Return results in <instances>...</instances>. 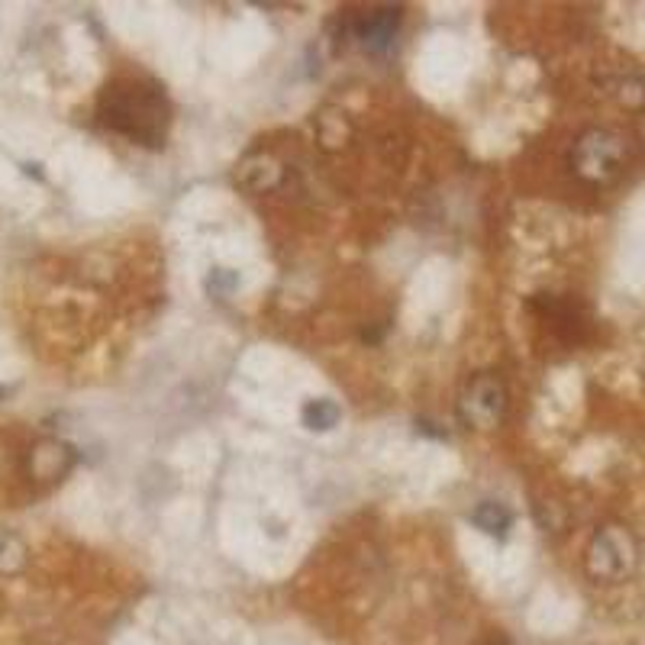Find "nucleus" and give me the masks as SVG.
<instances>
[{
    "instance_id": "f257e3e1",
    "label": "nucleus",
    "mask_w": 645,
    "mask_h": 645,
    "mask_svg": "<svg viewBox=\"0 0 645 645\" xmlns=\"http://www.w3.org/2000/svg\"><path fill=\"white\" fill-rule=\"evenodd\" d=\"M100 120L142 146H162L171 123V107L159 84L123 81L100 97Z\"/></svg>"
},
{
    "instance_id": "f03ea898",
    "label": "nucleus",
    "mask_w": 645,
    "mask_h": 645,
    "mask_svg": "<svg viewBox=\"0 0 645 645\" xmlns=\"http://www.w3.org/2000/svg\"><path fill=\"white\" fill-rule=\"evenodd\" d=\"M507 410V387L497 375H478L458 400V417L475 429H494Z\"/></svg>"
},
{
    "instance_id": "7ed1b4c3",
    "label": "nucleus",
    "mask_w": 645,
    "mask_h": 645,
    "mask_svg": "<svg viewBox=\"0 0 645 645\" xmlns=\"http://www.w3.org/2000/svg\"><path fill=\"white\" fill-rule=\"evenodd\" d=\"M623 162V146L620 139L604 133V129H591L575 142L571 152V165L584 181H607L616 175V168Z\"/></svg>"
},
{
    "instance_id": "20e7f679",
    "label": "nucleus",
    "mask_w": 645,
    "mask_h": 645,
    "mask_svg": "<svg viewBox=\"0 0 645 645\" xmlns=\"http://www.w3.org/2000/svg\"><path fill=\"white\" fill-rule=\"evenodd\" d=\"M633 568V546L620 529H600L587 552V571L597 581H620Z\"/></svg>"
},
{
    "instance_id": "39448f33",
    "label": "nucleus",
    "mask_w": 645,
    "mask_h": 645,
    "mask_svg": "<svg viewBox=\"0 0 645 645\" xmlns=\"http://www.w3.org/2000/svg\"><path fill=\"white\" fill-rule=\"evenodd\" d=\"M71 465H75V449L62 439H42L30 449V455H26V471H30V478L39 484L62 481L71 471Z\"/></svg>"
},
{
    "instance_id": "423d86ee",
    "label": "nucleus",
    "mask_w": 645,
    "mask_h": 645,
    "mask_svg": "<svg viewBox=\"0 0 645 645\" xmlns=\"http://www.w3.org/2000/svg\"><path fill=\"white\" fill-rule=\"evenodd\" d=\"M236 184L249 194H265L275 191L281 184V165L271 159L268 152H252L239 162L236 168Z\"/></svg>"
},
{
    "instance_id": "0eeeda50",
    "label": "nucleus",
    "mask_w": 645,
    "mask_h": 645,
    "mask_svg": "<svg viewBox=\"0 0 645 645\" xmlns=\"http://www.w3.org/2000/svg\"><path fill=\"white\" fill-rule=\"evenodd\" d=\"M397 23H400V10H391V7H387V10L368 13L365 20H358L355 33H358V39H362L368 49L384 52L387 46H391L394 33H397Z\"/></svg>"
},
{
    "instance_id": "6e6552de",
    "label": "nucleus",
    "mask_w": 645,
    "mask_h": 645,
    "mask_svg": "<svg viewBox=\"0 0 645 645\" xmlns=\"http://www.w3.org/2000/svg\"><path fill=\"white\" fill-rule=\"evenodd\" d=\"M471 523H475L481 533H487V536L504 539L510 523H513V516H510V510L504 504H491V500H487V504L475 507V513H471Z\"/></svg>"
},
{
    "instance_id": "1a4fd4ad",
    "label": "nucleus",
    "mask_w": 645,
    "mask_h": 645,
    "mask_svg": "<svg viewBox=\"0 0 645 645\" xmlns=\"http://www.w3.org/2000/svg\"><path fill=\"white\" fill-rule=\"evenodd\" d=\"M304 423L310 429H317V433H326V429H333L339 423V407L333 400H310L304 407Z\"/></svg>"
},
{
    "instance_id": "9d476101",
    "label": "nucleus",
    "mask_w": 645,
    "mask_h": 645,
    "mask_svg": "<svg viewBox=\"0 0 645 645\" xmlns=\"http://www.w3.org/2000/svg\"><path fill=\"white\" fill-rule=\"evenodd\" d=\"M26 565V546L17 536H0V575H17Z\"/></svg>"
},
{
    "instance_id": "9b49d317",
    "label": "nucleus",
    "mask_w": 645,
    "mask_h": 645,
    "mask_svg": "<svg viewBox=\"0 0 645 645\" xmlns=\"http://www.w3.org/2000/svg\"><path fill=\"white\" fill-rule=\"evenodd\" d=\"M487 645H510V642H507L504 636H494V639H491V642H487Z\"/></svg>"
}]
</instances>
